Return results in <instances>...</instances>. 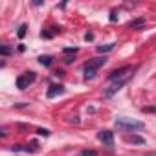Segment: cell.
I'll return each mask as SVG.
<instances>
[{
  "label": "cell",
  "mask_w": 156,
  "mask_h": 156,
  "mask_svg": "<svg viewBox=\"0 0 156 156\" xmlns=\"http://www.w3.org/2000/svg\"><path fill=\"white\" fill-rule=\"evenodd\" d=\"M107 62V59L105 57H98V59H92V61H88L87 64H85V68H83V73H85V79H94L96 77V73H98V70L103 66Z\"/></svg>",
  "instance_id": "cell-1"
},
{
  "label": "cell",
  "mask_w": 156,
  "mask_h": 156,
  "mask_svg": "<svg viewBox=\"0 0 156 156\" xmlns=\"http://www.w3.org/2000/svg\"><path fill=\"white\" fill-rule=\"evenodd\" d=\"M116 127L121 129V130H141L145 125H143L141 121H138V119H132V118H125V116H121V118L116 119Z\"/></svg>",
  "instance_id": "cell-2"
},
{
  "label": "cell",
  "mask_w": 156,
  "mask_h": 156,
  "mask_svg": "<svg viewBox=\"0 0 156 156\" xmlns=\"http://www.w3.org/2000/svg\"><path fill=\"white\" fill-rule=\"evenodd\" d=\"M35 79H37L35 72H26V73L17 77V88L19 90H26V88H30V85L35 83Z\"/></svg>",
  "instance_id": "cell-3"
},
{
  "label": "cell",
  "mask_w": 156,
  "mask_h": 156,
  "mask_svg": "<svg viewBox=\"0 0 156 156\" xmlns=\"http://www.w3.org/2000/svg\"><path fill=\"white\" fill-rule=\"evenodd\" d=\"M132 72H134V68H130V66H123V68L112 72V73L108 75V79H110L112 83H114V81H129V77L132 75Z\"/></svg>",
  "instance_id": "cell-4"
},
{
  "label": "cell",
  "mask_w": 156,
  "mask_h": 156,
  "mask_svg": "<svg viewBox=\"0 0 156 156\" xmlns=\"http://www.w3.org/2000/svg\"><path fill=\"white\" fill-rule=\"evenodd\" d=\"M98 140L103 141L108 149L114 147V132H110V130H101V132L98 134Z\"/></svg>",
  "instance_id": "cell-5"
},
{
  "label": "cell",
  "mask_w": 156,
  "mask_h": 156,
  "mask_svg": "<svg viewBox=\"0 0 156 156\" xmlns=\"http://www.w3.org/2000/svg\"><path fill=\"white\" fill-rule=\"evenodd\" d=\"M62 92H64V88H62L61 85H53V87H50V90H48V94H46V96L51 99V98H57V96H61Z\"/></svg>",
  "instance_id": "cell-6"
},
{
  "label": "cell",
  "mask_w": 156,
  "mask_h": 156,
  "mask_svg": "<svg viewBox=\"0 0 156 156\" xmlns=\"http://www.w3.org/2000/svg\"><path fill=\"white\" fill-rule=\"evenodd\" d=\"M64 51H66V59H64V61H66V62H72V59H73V55L77 53V50L68 48V50H64Z\"/></svg>",
  "instance_id": "cell-7"
},
{
  "label": "cell",
  "mask_w": 156,
  "mask_h": 156,
  "mask_svg": "<svg viewBox=\"0 0 156 156\" xmlns=\"http://www.w3.org/2000/svg\"><path fill=\"white\" fill-rule=\"evenodd\" d=\"M114 46H116V42H110V44H105V46H98V51H110V50H114Z\"/></svg>",
  "instance_id": "cell-8"
},
{
  "label": "cell",
  "mask_w": 156,
  "mask_h": 156,
  "mask_svg": "<svg viewBox=\"0 0 156 156\" xmlns=\"http://www.w3.org/2000/svg\"><path fill=\"white\" fill-rule=\"evenodd\" d=\"M39 61H41V64H44V66H50V64H51V57H50V55H46V57L42 55Z\"/></svg>",
  "instance_id": "cell-9"
},
{
  "label": "cell",
  "mask_w": 156,
  "mask_h": 156,
  "mask_svg": "<svg viewBox=\"0 0 156 156\" xmlns=\"http://www.w3.org/2000/svg\"><path fill=\"white\" fill-rule=\"evenodd\" d=\"M129 26H130V28H141V26H143V19H138V20H134V22H130Z\"/></svg>",
  "instance_id": "cell-10"
},
{
  "label": "cell",
  "mask_w": 156,
  "mask_h": 156,
  "mask_svg": "<svg viewBox=\"0 0 156 156\" xmlns=\"http://www.w3.org/2000/svg\"><path fill=\"white\" fill-rule=\"evenodd\" d=\"M77 156H98V154H96V151H81Z\"/></svg>",
  "instance_id": "cell-11"
},
{
  "label": "cell",
  "mask_w": 156,
  "mask_h": 156,
  "mask_svg": "<svg viewBox=\"0 0 156 156\" xmlns=\"http://www.w3.org/2000/svg\"><path fill=\"white\" fill-rule=\"evenodd\" d=\"M26 30H28V28H26V26L22 24V26L19 28V37H24V35H26Z\"/></svg>",
  "instance_id": "cell-12"
},
{
  "label": "cell",
  "mask_w": 156,
  "mask_h": 156,
  "mask_svg": "<svg viewBox=\"0 0 156 156\" xmlns=\"http://www.w3.org/2000/svg\"><path fill=\"white\" fill-rule=\"evenodd\" d=\"M2 53H4V55H9V53H11V50H9L8 46H2Z\"/></svg>",
  "instance_id": "cell-13"
},
{
  "label": "cell",
  "mask_w": 156,
  "mask_h": 156,
  "mask_svg": "<svg viewBox=\"0 0 156 156\" xmlns=\"http://www.w3.org/2000/svg\"><path fill=\"white\" fill-rule=\"evenodd\" d=\"M39 134H42V136H48V134H50V130H46V129H44V130H42V129H39Z\"/></svg>",
  "instance_id": "cell-14"
}]
</instances>
